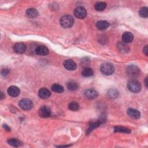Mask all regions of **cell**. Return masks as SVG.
<instances>
[{
    "label": "cell",
    "instance_id": "6da1fadb",
    "mask_svg": "<svg viewBox=\"0 0 148 148\" xmlns=\"http://www.w3.org/2000/svg\"><path fill=\"white\" fill-rule=\"evenodd\" d=\"M60 23L62 27L68 28L73 25L74 23V19L71 15H65L60 18Z\"/></svg>",
    "mask_w": 148,
    "mask_h": 148
},
{
    "label": "cell",
    "instance_id": "7a4b0ae2",
    "mask_svg": "<svg viewBox=\"0 0 148 148\" xmlns=\"http://www.w3.org/2000/svg\"><path fill=\"white\" fill-rule=\"evenodd\" d=\"M127 88L128 89L134 93H138L141 90V85L136 80H130L127 83Z\"/></svg>",
    "mask_w": 148,
    "mask_h": 148
},
{
    "label": "cell",
    "instance_id": "3957f363",
    "mask_svg": "<svg viewBox=\"0 0 148 148\" xmlns=\"http://www.w3.org/2000/svg\"><path fill=\"white\" fill-rule=\"evenodd\" d=\"M101 72L105 75H110L114 72V66L112 64L110 63H103L101 65Z\"/></svg>",
    "mask_w": 148,
    "mask_h": 148
},
{
    "label": "cell",
    "instance_id": "277c9868",
    "mask_svg": "<svg viewBox=\"0 0 148 148\" xmlns=\"http://www.w3.org/2000/svg\"><path fill=\"white\" fill-rule=\"evenodd\" d=\"M18 105L20 107V108L24 110H30L33 106L32 101L29 99L27 98L21 99L18 102Z\"/></svg>",
    "mask_w": 148,
    "mask_h": 148
},
{
    "label": "cell",
    "instance_id": "5b68a950",
    "mask_svg": "<svg viewBox=\"0 0 148 148\" xmlns=\"http://www.w3.org/2000/svg\"><path fill=\"white\" fill-rule=\"evenodd\" d=\"M74 15L77 18L83 19L87 16V11L82 6H79L75 9Z\"/></svg>",
    "mask_w": 148,
    "mask_h": 148
},
{
    "label": "cell",
    "instance_id": "8992f818",
    "mask_svg": "<svg viewBox=\"0 0 148 148\" xmlns=\"http://www.w3.org/2000/svg\"><path fill=\"white\" fill-rule=\"evenodd\" d=\"M127 72L128 75L130 77H136L139 76L140 73V70L137 66L132 65L128 66L127 69Z\"/></svg>",
    "mask_w": 148,
    "mask_h": 148
},
{
    "label": "cell",
    "instance_id": "52a82bcc",
    "mask_svg": "<svg viewBox=\"0 0 148 148\" xmlns=\"http://www.w3.org/2000/svg\"><path fill=\"white\" fill-rule=\"evenodd\" d=\"M13 50L17 54H23L26 50V45L22 42H18L13 46Z\"/></svg>",
    "mask_w": 148,
    "mask_h": 148
},
{
    "label": "cell",
    "instance_id": "ba28073f",
    "mask_svg": "<svg viewBox=\"0 0 148 148\" xmlns=\"http://www.w3.org/2000/svg\"><path fill=\"white\" fill-rule=\"evenodd\" d=\"M39 115L43 118L49 117L51 115V110L48 106H43L39 109Z\"/></svg>",
    "mask_w": 148,
    "mask_h": 148
},
{
    "label": "cell",
    "instance_id": "9c48e42d",
    "mask_svg": "<svg viewBox=\"0 0 148 148\" xmlns=\"http://www.w3.org/2000/svg\"><path fill=\"white\" fill-rule=\"evenodd\" d=\"M64 66L68 71H74L76 69V62L72 60H66L64 62Z\"/></svg>",
    "mask_w": 148,
    "mask_h": 148
},
{
    "label": "cell",
    "instance_id": "30bf717a",
    "mask_svg": "<svg viewBox=\"0 0 148 148\" xmlns=\"http://www.w3.org/2000/svg\"><path fill=\"white\" fill-rule=\"evenodd\" d=\"M35 52L39 56H46L49 53V49L45 46L39 45L36 47L35 49Z\"/></svg>",
    "mask_w": 148,
    "mask_h": 148
},
{
    "label": "cell",
    "instance_id": "8fae6325",
    "mask_svg": "<svg viewBox=\"0 0 148 148\" xmlns=\"http://www.w3.org/2000/svg\"><path fill=\"white\" fill-rule=\"evenodd\" d=\"M104 120L105 119L102 118V119H100L98 120L97 121H94L91 122L89 124V127L87 130V134H88L92 130H93V129L98 127L101 123H102V122L103 121H105Z\"/></svg>",
    "mask_w": 148,
    "mask_h": 148
},
{
    "label": "cell",
    "instance_id": "7c38bea8",
    "mask_svg": "<svg viewBox=\"0 0 148 148\" xmlns=\"http://www.w3.org/2000/svg\"><path fill=\"white\" fill-rule=\"evenodd\" d=\"M8 93L12 97H16L20 94V89L16 86H12L8 88Z\"/></svg>",
    "mask_w": 148,
    "mask_h": 148
},
{
    "label": "cell",
    "instance_id": "4fadbf2b",
    "mask_svg": "<svg viewBox=\"0 0 148 148\" xmlns=\"http://www.w3.org/2000/svg\"><path fill=\"white\" fill-rule=\"evenodd\" d=\"M50 95H51L50 91L46 88H40L38 92V95L40 98H42V99L48 98L50 96Z\"/></svg>",
    "mask_w": 148,
    "mask_h": 148
},
{
    "label": "cell",
    "instance_id": "5bb4252c",
    "mask_svg": "<svg viewBox=\"0 0 148 148\" xmlns=\"http://www.w3.org/2000/svg\"><path fill=\"white\" fill-rule=\"evenodd\" d=\"M127 114L130 116L131 117L133 118V119H138L140 117V112L135 109H132V108H130L127 110Z\"/></svg>",
    "mask_w": 148,
    "mask_h": 148
},
{
    "label": "cell",
    "instance_id": "9a60e30c",
    "mask_svg": "<svg viewBox=\"0 0 148 148\" xmlns=\"http://www.w3.org/2000/svg\"><path fill=\"white\" fill-rule=\"evenodd\" d=\"M84 94L86 97L90 99H94L97 97L98 96V92L97 91H95L94 89L89 88L85 91Z\"/></svg>",
    "mask_w": 148,
    "mask_h": 148
},
{
    "label": "cell",
    "instance_id": "2e32d148",
    "mask_svg": "<svg viewBox=\"0 0 148 148\" xmlns=\"http://www.w3.org/2000/svg\"><path fill=\"white\" fill-rule=\"evenodd\" d=\"M122 39H123V42H124L125 43H130V42H131L133 40L134 35L130 32H125L123 34Z\"/></svg>",
    "mask_w": 148,
    "mask_h": 148
},
{
    "label": "cell",
    "instance_id": "e0dca14e",
    "mask_svg": "<svg viewBox=\"0 0 148 148\" xmlns=\"http://www.w3.org/2000/svg\"><path fill=\"white\" fill-rule=\"evenodd\" d=\"M97 27L101 31L105 30L109 27V23L105 20H100L97 23Z\"/></svg>",
    "mask_w": 148,
    "mask_h": 148
},
{
    "label": "cell",
    "instance_id": "ac0fdd59",
    "mask_svg": "<svg viewBox=\"0 0 148 148\" xmlns=\"http://www.w3.org/2000/svg\"><path fill=\"white\" fill-rule=\"evenodd\" d=\"M39 14L38 10L35 8H28L26 10V15L29 18L37 17Z\"/></svg>",
    "mask_w": 148,
    "mask_h": 148
},
{
    "label": "cell",
    "instance_id": "d6986e66",
    "mask_svg": "<svg viewBox=\"0 0 148 148\" xmlns=\"http://www.w3.org/2000/svg\"><path fill=\"white\" fill-rule=\"evenodd\" d=\"M117 49L118 50L121 52V53H126L128 52L129 50V48L128 47V46L125 44V43L124 42H120L117 43Z\"/></svg>",
    "mask_w": 148,
    "mask_h": 148
},
{
    "label": "cell",
    "instance_id": "ffe728a7",
    "mask_svg": "<svg viewBox=\"0 0 148 148\" xmlns=\"http://www.w3.org/2000/svg\"><path fill=\"white\" fill-rule=\"evenodd\" d=\"M93 74H94L93 70L89 67L84 68L82 71V75L84 77H90L92 76Z\"/></svg>",
    "mask_w": 148,
    "mask_h": 148
},
{
    "label": "cell",
    "instance_id": "44dd1931",
    "mask_svg": "<svg viewBox=\"0 0 148 148\" xmlns=\"http://www.w3.org/2000/svg\"><path fill=\"white\" fill-rule=\"evenodd\" d=\"M8 143L9 145H11L12 146L15 147H19L21 145V142L19 140H18L16 138H11V139H8Z\"/></svg>",
    "mask_w": 148,
    "mask_h": 148
},
{
    "label": "cell",
    "instance_id": "7402d4cb",
    "mask_svg": "<svg viewBox=\"0 0 148 148\" xmlns=\"http://www.w3.org/2000/svg\"><path fill=\"white\" fill-rule=\"evenodd\" d=\"M114 131L115 132H123L126 134H129L131 132V130L129 128L122 126L114 127Z\"/></svg>",
    "mask_w": 148,
    "mask_h": 148
},
{
    "label": "cell",
    "instance_id": "603a6c76",
    "mask_svg": "<svg viewBox=\"0 0 148 148\" xmlns=\"http://www.w3.org/2000/svg\"><path fill=\"white\" fill-rule=\"evenodd\" d=\"M108 95L111 98H116L119 95V92L117 89L112 88L108 91Z\"/></svg>",
    "mask_w": 148,
    "mask_h": 148
},
{
    "label": "cell",
    "instance_id": "cb8c5ba5",
    "mask_svg": "<svg viewBox=\"0 0 148 148\" xmlns=\"http://www.w3.org/2000/svg\"><path fill=\"white\" fill-rule=\"evenodd\" d=\"M95 9L97 11H102L106 7V3L104 2H98L95 4Z\"/></svg>",
    "mask_w": 148,
    "mask_h": 148
},
{
    "label": "cell",
    "instance_id": "d4e9b609",
    "mask_svg": "<svg viewBox=\"0 0 148 148\" xmlns=\"http://www.w3.org/2000/svg\"><path fill=\"white\" fill-rule=\"evenodd\" d=\"M51 90L54 92L57 93H61L64 91V87L58 84H54L51 86Z\"/></svg>",
    "mask_w": 148,
    "mask_h": 148
},
{
    "label": "cell",
    "instance_id": "484cf974",
    "mask_svg": "<svg viewBox=\"0 0 148 148\" xmlns=\"http://www.w3.org/2000/svg\"><path fill=\"white\" fill-rule=\"evenodd\" d=\"M139 14L143 18H147L148 16V9L147 7L142 8L139 11Z\"/></svg>",
    "mask_w": 148,
    "mask_h": 148
},
{
    "label": "cell",
    "instance_id": "4316f807",
    "mask_svg": "<svg viewBox=\"0 0 148 148\" xmlns=\"http://www.w3.org/2000/svg\"><path fill=\"white\" fill-rule=\"evenodd\" d=\"M66 86H67V88L69 90H72V91L76 90L78 88L77 84L76 82H72V81L68 82L66 84Z\"/></svg>",
    "mask_w": 148,
    "mask_h": 148
},
{
    "label": "cell",
    "instance_id": "83f0119b",
    "mask_svg": "<svg viewBox=\"0 0 148 148\" xmlns=\"http://www.w3.org/2000/svg\"><path fill=\"white\" fill-rule=\"evenodd\" d=\"M68 108L70 110L73 111L77 110L79 108V105L76 102H71L68 105Z\"/></svg>",
    "mask_w": 148,
    "mask_h": 148
},
{
    "label": "cell",
    "instance_id": "f1b7e54d",
    "mask_svg": "<svg viewBox=\"0 0 148 148\" xmlns=\"http://www.w3.org/2000/svg\"><path fill=\"white\" fill-rule=\"evenodd\" d=\"M9 73V70L7 69H4L2 71V75L3 76H6Z\"/></svg>",
    "mask_w": 148,
    "mask_h": 148
},
{
    "label": "cell",
    "instance_id": "f546056e",
    "mask_svg": "<svg viewBox=\"0 0 148 148\" xmlns=\"http://www.w3.org/2000/svg\"><path fill=\"white\" fill-rule=\"evenodd\" d=\"M143 52L145 53L146 56H147L148 54V49H147V46H146L144 48H143Z\"/></svg>",
    "mask_w": 148,
    "mask_h": 148
},
{
    "label": "cell",
    "instance_id": "4dcf8cb0",
    "mask_svg": "<svg viewBox=\"0 0 148 148\" xmlns=\"http://www.w3.org/2000/svg\"><path fill=\"white\" fill-rule=\"evenodd\" d=\"M3 127L4 128V129L6 130V131H10V128L7 125H6V124H4L3 125Z\"/></svg>",
    "mask_w": 148,
    "mask_h": 148
},
{
    "label": "cell",
    "instance_id": "1f68e13d",
    "mask_svg": "<svg viewBox=\"0 0 148 148\" xmlns=\"http://www.w3.org/2000/svg\"><path fill=\"white\" fill-rule=\"evenodd\" d=\"M145 84H146V87H147V78H146V80H145Z\"/></svg>",
    "mask_w": 148,
    "mask_h": 148
}]
</instances>
